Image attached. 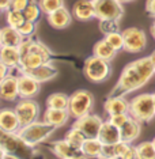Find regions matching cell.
<instances>
[{
    "label": "cell",
    "mask_w": 155,
    "mask_h": 159,
    "mask_svg": "<svg viewBox=\"0 0 155 159\" xmlns=\"http://www.w3.org/2000/svg\"><path fill=\"white\" fill-rule=\"evenodd\" d=\"M140 132H142V122L131 117L127 121V124L121 128V140L128 144H132L140 136Z\"/></svg>",
    "instance_id": "cell-23"
},
{
    "label": "cell",
    "mask_w": 155,
    "mask_h": 159,
    "mask_svg": "<svg viewBox=\"0 0 155 159\" xmlns=\"http://www.w3.org/2000/svg\"><path fill=\"white\" fill-rule=\"evenodd\" d=\"M38 6L41 8L42 14L49 15V14L55 12L56 10L64 7L66 3H64V0H38Z\"/></svg>",
    "instance_id": "cell-30"
},
{
    "label": "cell",
    "mask_w": 155,
    "mask_h": 159,
    "mask_svg": "<svg viewBox=\"0 0 155 159\" xmlns=\"http://www.w3.org/2000/svg\"><path fill=\"white\" fill-rule=\"evenodd\" d=\"M0 98L7 102H12L19 98V76L10 74L0 80Z\"/></svg>",
    "instance_id": "cell-12"
},
{
    "label": "cell",
    "mask_w": 155,
    "mask_h": 159,
    "mask_svg": "<svg viewBox=\"0 0 155 159\" xmlns=\"http://www.w3.org/2000/svg\"><path fill=\"white\" fill-rule=\"evenodd\" d=\"M120 2L124 4V3H131V2H135V0H120Z\"/></svg>",
    "instance_id": "cell-46"
},
{
    "label": "cell",
    "mask_w": 155,
    "mask_h": 159,
    "mask_svg": "<svg viewBox=\"0 0 155 159\" xmlns=\"http://www.w3.org/2000/svg\"><path fill=\"white\" fill-rule=\"evenodd\" d=\"M2 159H21L15 157V155H11V154H6V152H2Z\"/></svg>",
    "instance_id": "cell-43"
},
{
    "label": "cell",
    "mask_w": 155,
    "mask_h": 159,
    "mask_svg": "<svg viewBox=\"0 0 155 159\" xmlns=\"http://www.w3.org/2000/svg\"><path fill=\"white\" fill-rule=\"evenodd\" d=\"M129 114L139 122H150L155 117L154 94L143 93L129 101Z\"/></svg>",
    "instance_id": "cell-5"
},
{
    "label": "cell",
    "mask_w": 155,
    "mask_h": 159,
    "mask_svg": "<svg viewBox=\"0 0 155 159\" xmlns=\"http://www.w3.org/2000/svg\"><path fill=\"white\" fill-rule=\"evenodd\" d=\"M103 109L109 116L129 113V101H127L122 95H110L103 103Z\"/></svg>",
    "instance_id": "cell-20"
},
{
    "label": "cell",
    "mask_w": 155,
    "mask_h": 159,
    "mask_svg": "<svg viewBox=\"0 0 155 159\" xmlns=\"http://www.w3.org/2000/svg\"><path fill=\"white\" fill-rule=\"evenodd\" d=\"M150 57H151V61H153V64H154V67H155V50L150 55Z\"/></svg>",
    "instance_id": "cell-45"
},
{
    "label": "cell",
    "mask_w": 155,
    "mask_h": 159,
    "mask_svg": "<svg viewBox=\"0 0 155 159\" xmlns=\"http://www.w3.org/2000/svg\"><path fill=\"white\" fill-rule=\"evenodd\" d=\"M98 140L102 144H116L121 142V129L107 120L103 121L98 133Z\"/></svg>",
    "instance_id": "cell-18"
},
{
    "label": "cell",
    "mask_w": 155,
    "mask_h": 159,
    "mask_svg": "<svg viewBox=\"0 0 155 159\" xmlns=\"http://www.w3.org/2000/svg\"><path fill=\"white\" fill-rule=\"evenodd\" d=\"M70 117L71 114L67 109H49V107H46L44 113V121L57 126V128L66 125L70 120Z\"/></svg>",
    "instance_id": "cell-24"
},
{
    "label": "cell",
    "mask_w": 155,
    "mask_h": 159,
    "mask_svg": "<svg viewBox=\"0 0 155 159\" xmlns=\"http://www.w3.org/2000/svg\"><path fill=\"white\" fill-rule=\"evenodd\" d=\"M117 52L118 50L114 49L105 38H102V39H99L98 42H95L94 48H93V55L98 56V57H101V59H103V60H107V61L113 60L114 57H116Z\"/></svg>",
    "instance_id": "cell-25"
},
{
    "label": "cell",
    "mask_w": 155,
    "mask_h": 159,
    "mask_svg": "<svg viewBox=\"0 0 155 159\" xmlns=\"http://www.w3.org/2000/svg\"><path fill=\"white\" fill-rule=\"evenodd\" d=\"M70 106V95L64 93H53L46 98V107L49 109H67Z\"/></svg>",
    "instance_id": "cell-27"
},
{
    "label": "cell",
    "mask_w": 155,
    "mask_h": 159,
    "mask_svg": "<svg viewBox=\"0 0 155 159\" xmlns=\"http://www.w3.org/2000/svg\"><path fill=\"white\" fill-rule=\"evenodd\" d=\"M64 139L67 140L68 143L71 144V146L76 147V148H80L82 150V146H83L84 140L87 139V137L84 136V133L80 131V129L75 128V126H72V128L66 133V137Z\"/></svg>",
    "instance_id": "cell-28"
},
{
    "label": "cell",
    "mask_w": 155,
    "mask_h": 159,
    "mask_svg": "<svg viewBox=\"0 0 155 159\" xmlns=\"http://www.w3.org/2000/svg\"><path fill=\"white\" fill-rule=\"evenodd\" d=\"M103 38H105L116 50L124 49V35H122V33H120V31H114V33L105 34Z\"/></svg>",
    "instance_id": "cell-33"
},
{
    "label": "cell",
    "mask_w": 155,
    "mask_h": 159,
    "mask_svg": "<svg viewBox=\"0 0 155 159\" xmlns=\"http://www.w3.org/2000/svg\"><path fill=\"white\" fill-rule=\"evenodd\" d=\"M155 75V67L151 61V57H142L125 66L122 70L120 79L112 90L110 95H122L142 89L146 83Z\"/></svg>",
    "instance_id": "cell-1"
},
{
    "label": "cell",
    "mask_w": 155,
    "mask_h": 159,
    "mask_svg": "<svg viewBox=\"0 0 155 159\" xmlns=\"http://www.w3.org/2000/svg\"><path fill=\"white\" fill-rule=\"evenodd\" d=\"M133 159H140V158H139V157H136V158H133Z\"/></svg>",
    "instance_id": "cell-50"
},
{
    "label": "cell",
    "mask_w": 155,
    "mask_h": 159,
    "mask_svg": "<svg viewBox=\"0 0 155 159\" xmlns=\"http://www.w3.org/2000/svg\"><path fill=\"white\" fill-rule=\"evenodd\" d=\"M30 0H11V8L10 10H15V11H25V8L29 6Z\"/></svg>",
    "instance_id": "cell-38"
},
{
    "label": "cell",
    "mask_w": 155,
    "mask_h": 159,
    "mask_svg": "<svg viewBox=\"0 0 155 159\" xmlns=\"http://www.w3.org/2000/svg\"><path fill=\"white\" fill-rule=\"evenodd\" d=\"M110 61L103 60L98 56H90L84 61L83 74L84 76L93 83H102L105 82L112 74Z\"/></svg>",
    "instance_id": "cell-6"
},
{
    "label": "cell",
    "mask_w": 155,
    "mask_h": 159,
    "mask_svg": "<svg viewBox=\"0 0 155 159\" xmlns=\"http://www.w3.org/2000/svg\"><path fill=\"white\" fill-rule=\"evenodd\" d=\"M117 157L116 155V150H114V144H103L102 147V154H101L99 159H110Z\"/></svg>",
    "instance_id": "cell-37"
},
{
    "label": "cell",
    "mask_w": 155,
    "mask_h": 159,
    "mask_svg": "<svg viewBox=\"0 0 155 159\" xmlns=\"http://www.w3.org/2000/svg\"><path fill=\"white\" fill-rule=\"evenodd\" d=\"M18 30L21 31V34L23 35L25 38L26 37H33V34L35 33V30H37V25L35 22H30V20H26L22 26H21Z\"/></svg>",
    "instance_id": "cell-36"
},
{
    "label": "cell",
    "mask_w": 155,
    "mask_h": 159,
    "mask_svg": "<svg viewBox=\"0 0 155 159\" xmlns=\"http://www.w3.org/2000/svg\"><path fill=\"white\" fill-rule=\"evenodd\" d=\"M19 118V122L22 126H26L31 122L38 121L39 117V105L35 102L33 98L29 99H21L14 107Z\"/></svg>",
    "instance_id": "cell-10"
},
{
    "label": "cell",
    "mask_w": 155,
    "mask_h": 159,
    "mask_svg": "<svg viewBox=\"0 0 155 159\" xmlns=\"http://www.w3.org/2000/svg\"><path fill=\"white\" fill-rule=\"evenodd\" d=\"M95 18L98 20H120L124 7L120 0H94Z\"/></svg>",
    "instance_id": "cell-8"
},
{
    "label": "cell",
    "mask_w": 155,
    "mask_h": 159,
    "mask_svg": "<svg viewBox=\"0 0 155 159\" xmlns=\"http://www.w3.org/2000/svg\"><path fill=\"white\" fill-rule=\"evenodd\" d=\"M131 118V114L129 113H118V114H113V116H109V120L112 124H114L116 126H118V128H122L125 124H127V121Z\"/></svg>",
    "instance_id": "cell-35"
},
{
    "label": "cell",
    "mask_w": 155,
    "mask_h": 159,
    "mask_svg": "<svg viewBox=\"0 0 155 159\" xmlns=\"http://www.w3.org/2000/svg\"><path fill=\"white\" fill-rule=\"evenodd\" d=\"M23 35L15 27L4 26L0 31V44L2 46H19L23 41Z\"/></svg>",
    "instance_id": "cell-22"
},
{
    "label": "cell",
    "mask_w": 155,
    "mask_h": 159,
    "mask_svg": "<svg viewBox=\"0 0 155 159\" xmlns=\"http://www.w3.org/2000/svg\"><path fill=\"white\" fill-rule=\"evenodd\" d=\"M56 129L57 126L49 124L46 121H35L26 126H22L19 129V132H18V135L22 137L29 146L34 147L37 144L46 142L55 133Z\"/></svg>",
    "instance_id": "cell-4"
},
{
    "label": "cell",
    "mask_w": 155,
    "mask_h": 159,
    "mask_svg": "<svg viewBox=\"0 0 155 159\" xmlns=\"http://www.w3.org/2000/svg\"><path fill=\"white\" fill-rule=\"evenodd\" d=\"M0 147L2 152L11 154L21 159H31L34 157V150L25 142L18 133L4 132L0 133Z\"/></svg>",
    "instance_id": "cell-3"
},
{
    "label": "cell",
    "mask_w": 155,
    "mask_h": 159,
    "mask_svg": "<svg viewBox=\"0 0 155 159\" xmlns=\"http://www.w3.org/2000/svg\"><path fill=\"white\" fill-rule=\"evenodd\" d=\"M21 128H22V125L19 122L15 109H8V107L3 109L0 113V129L4 132L18 133Z\"/></svg>",
    "instance_id": "cell-16"
},
{
    "label": "cell",
    "mask_w": 155,
    "mask_h": 159,
    "mask_svg": "<svg viewBox=\"0 0 155 159\" xmlns=\"http://www.w3.org/2000/svg\"><path fill=\"white\" fill-rule=\"evenodd\" d=\"M146 12L155 18V0H146Z\"/></svg>",
    "instance_id": "cell-40"
},
{
    "label": "cell",
    "mask_w": 155,
    "mask_h": 159,
    "mask_svg": "<svg viewBox=\"0 0 155 159\" xmlns=\"http://www.w3.org/2000/svg\"><path fill=\"white\" fill-rule=\"evenodd\" d=\"M72 12H70L67 10V7H61V8L56 10L55 12L46 15L48 18V22L53 29H57V30H61V29H66L71 25L72 22Z\"/></svg>",
    "instance_id": "cell-19"
},
{
    "label": "cell",
    "mask_w": 155,
    "mask_h": 159,
    "mask_svg": "<svg viewBox=\"0 0 155 159\" xmlns=\"http://www.w3.org/2000/svg\"><path fill=\"white\" fill-rule=\"evenodd\" d=\"M153 143H154V147H155V137H154V139H153Z\"/></svg>",
    "instance_id": "cell-49"
},
{
    "label": "cell",
    "mask_w": 155,
    "mask_h": 159,
    "mask_svg": "<svg viewBox=\"0 0 155 159\" xmlns=\"http://www.w3.org/2000/svg\"><path fill=\"white\" fill-rule=\"evenodd\" d=\"M94 95L87 90H76L75 93H72L70 95V106H68L71 117L76 120L91 113L94 107Z\"/></svg>",
    "instance_id": "cell-7"
},
{
    "label": "cell",
    "mask_w": 155,
    "mask_h": 159,
    "mask_svg": "<svg viewBox=\"0 0 155 159\" xmlns=\"http://www.w3.org/2000/svg\"><path fill=\"white\" fill-rule=\"evenodd\" d=\"M102 124H103V120L98 114L89 113L80 118H76L72 126L80 129L84 133L86 137L93 139V137H98V133H99V129L102 126Z\"/></svg>",
    "instance_id": "cell-11"
},
{
    "label": "cell",
    "mask_w": 155,
    "mask_h": 159,
    "mask_svg": "<svg viewBox=\"0 0 155 159\" xmlns=\"http://www.w3.org/2000/svg\"><path fill=\"white\" fill-rule=\"evenodd\" d=\"M19 50L22 55V61L19 67L21 72L34 70L45 63H50L52 60V52L48 46L31 37L23 38L22 44L19 45Z\"/></svg>",
    "instance_id": "cell-2"
},
{
    "label": "cell",
    "mask_w": 155,
    "mask_h": 159,
    "mask_svg": "<svg viewBox=\"0 0 155 159\" xmlns=\"http://www.w3.org/2000/svg\"><path fill=\"white\" fill-rule=\"evenodd\" d=\"M150 31H151V35H153V38L155 39V22H153V25H151Z\"/></svg>",
    "instance_id": "cell-44"
},
{
    "label": "cell",
    "mask_w": 155,
    "mask_h": 159,
    "mask_svg": "<svg viewBox=\"0 0 155 159\" xmlns=\"http://www.w3.org/2000/svg\"><path fill=\"white\" fill-rule=\"evenodd\" d=\"M41 90V83L35 80L33 76L27 74H23L19 76V98L29 99L34 98Z\"/></svg>",
    "instance_id": "cell-13"
},
{
    "label": "cell",
    "mask_w": 155,
    "mask_h": 159,
    "mask_svg": "<svg viewBox=\"0 0 155 159\" xmlns=\"http://www.w3.org/2000/svg\"><path fill=\"white\" fill-rule=\"evenodd\" d=\"M110 159H124L122 157H114V158H110Z\"/></svg>",
    "instance_id": "cell-48"
},
{
    "label": "cell",
    "mask_w": 155,
    "mask_h": 159,
    "mask_svg": "<svg viewBox=\"0 0 155 159\" xmlns=\"http://www.w3.org/2000/svg\"><path fill=\"white\" fill-rule=\"evenodd\" d=\"M138 157L140 159H155V147L153 142H143L136 146Z\"/></svg>",
    "instance_id": "cell-31"
},
{
    "label": "cell",
    "mask_w": 155,
    "mask_h": 159,
    "mask_svg": "<svg viewBox=\"0 0 155 159\" xmlns=\"http://www.w3.org/2000/svg\"><path fill=\"white\" fill-rule=\"evenodd\" d=\"M50 150L59 159H74L78 157H83V152H82L80 148L71 146L66 139L52 143Z\"/></svg>",
    "instance_id": "cell-15"
},
{
    "label": "cell",
    "mask_w": 155,
    "mask_h": 159,
    "mask_svg": "<svg viewBox=\"0 0 155 159\" xmlns=\"http://www.w3.org/2000/svg\"><path fill=\"white\" fill-rule=\"evenodd\" d=\"M72 15L76 20L87 22L95 18V4L94 0H78L72 6Z\"/></svg>",
    "instance_id": "cell-14"
},
{
    "label": "cell",
    "mask_w": 155,
    "mask_h": 159,
    "mask_svg": "<svg viewBox=\"0 0 155 159\" xmlns=\"http://www.w3.org/2000/svg\"><path fill=\"white\" fill-rule=\"evenodd\" d=\"M21 74H22V72H21ZM23 74H27V75H30V76H33L35 80H38L42 84V83L55 79L57 76V74H59V71H57V68L55 66H52L50 63H45V64H42V66L34 68V70L23 72Z\"/></svg>",
    "instance_id": "cell-21"
},
{
    "label": "cell",
    "mask_w": 155,
    "mask_h": 159,
    "mask_svg": "<svg viewBox=\"0 0 155 159\" xmlns=\"http://www.w3.org/2000/svg\"><path fill=\"white\" fill-rule=\"evenodd\" d=\"M124 35V50L128 53H140L147 46V35L139 27H128L121 31Z\"/></svg>",
    "instance_id": "cell-9"
},
{
    "label": "cell",
    "mask_w": 155,
    "mask_h": 159,
    "mask_svg": "<svg viewBox=\"0 0 155 159\" xmlns=\"http://www.w3.org/2000/svg\"><path fill=\"white\" fill-rule=\"evenodd\" d=\"M10 74H11V70H10L7 66H4V64L0 63V80H2V79H4V78H7Z\"/></svg>",
    "instance_id": "cell-41"
},
{
    "label": "cell",
    "mask_w": 155,
    "mask_h": 159,
    "mask_svg": "<svg viewBox=\"0 0 155 159\" xmlns=\"http://www.w3.org/2000/svg\"><path fill=\"white\" fill-rule=\"evenodd\" d=\"M138 157V151H136V147H133L132 144H129V147L127 148V151L124 152L122 158L124 159H133Z\"/></svg>",
    "instance_id": "cell-39"
},
{
    "label": "cell",
    "mask_w": 155,
    "mask_h": 159,
    "mask_svg": "<svg viewBox=\"0 0 155 159\" xmlns=\"http://www.w3.org/2000/svg\"><path fill=\"white\" fill-rule=\"evenodd\" d=\"M10 8H11V0H0V10L6 14Z\"/></svg>",
    "instance_id": "cell-42"
},
{
    "label": "cell",
    "mask_w": 155,
    "mask_h": 159,
    "mask_svg": "<svg viewBox=\"0 0 155 159\" xmlns=\"http://www.w3.org/2000/svg\"><path fill=\"white\" fill-rule=\"evenodd\" d=\"M23 14H25V18H26V20H30V22H37L39 15L42 14L41 8H39V6H38V2L30 0L29 6L25 8Z\"/></svg>",
    "instance_id": "cell-32"
},
{
    "label": "cell",
    "mask_w": 155,
    "mask_h": 159,
    "mask_svg": "<svg viewBox=\"0 0 155 159\" xmlns=\"http://www.w3.org/2000/svg\"><path fill=\"white\" fill-rule=\"evenodd\" d=\"M6 22L8 26L19 29L22 25L26 22V18L22 11H15V10H8L6 12Z\"/></svg>",
    "instance_id": "cell-29"
},
{
    "label": "cell",
    "mask_w": 155,
    "mask_h": 159,
    "mask_svg": "<svg viewBox=\"0 0 155 159\" xmlns=\"http://www.w3.org/2000/svg\"><path fill=\"white\" fill-rule=\"evenodd\" d=\"M99 30L103 34L114 33V31H120L118 26V20H99Z\"/></svg>",
    "instance_id": "cell-34"
},
{
    "label": "cell",
    "mask_w": 155,
    "mask_h": 159,
    "mask_svg": "<svg viewBox=\"0 0 155 159\" xmlns=\"http://www.w3.org/2000/svg\"><path fill=\"white\" fill-rule=\"evenodd\" d=\"M154 103H155V94H154Z\"/></svg>",
    "instance_id": "cell-51"
},
{
    "label": "cell",
    "mask_w": 155,
    "mask_h": 159,
    "mask_svg": "<svg viewBox=\"0 0 155 159\" xmlns=\"http://www.w3.org/2000/svg\"><path fill=\"white\" fill-rule=\"evenodd\" d=\"M74 159H89L87 157H84V155H83V157H78V158H74Z\"/></svg>",
    "instance_id": "cell-47"
},
{
    "label": "cell",
    "mask_w": 155,
    "mask_h": 159,
    "mask_svg": "<svg viewBox=\"0 0 155 159\" xmlns=\"http://www.w3.org/2000/svg\"><path fill=\"white\" fill-rule=\"evenodd\" d=\"M102 147L103 144L98 140V137H93V139H87L84 140L83 146H82V152H83L84 157L87 158H101V154H102Z\"/></svg>",
    "instance_id": "cell-26"
},
{
    "label": "cell",
    "mask_w": 155,
    "mask_h": 159,
    "mask_svg": "<svg viewBox=\"0 0 155 159\" xmlns=\"http://www.w3.org/2000/svg\"><path fill=\"white\" fill-rule=\"evenodd\" d=\"M22 55L19 46H2L0 49V63L4 64L10 70H16L21 67Z\"/></svg>",
    "instance_id": "cell-17"
}]
</instances>
